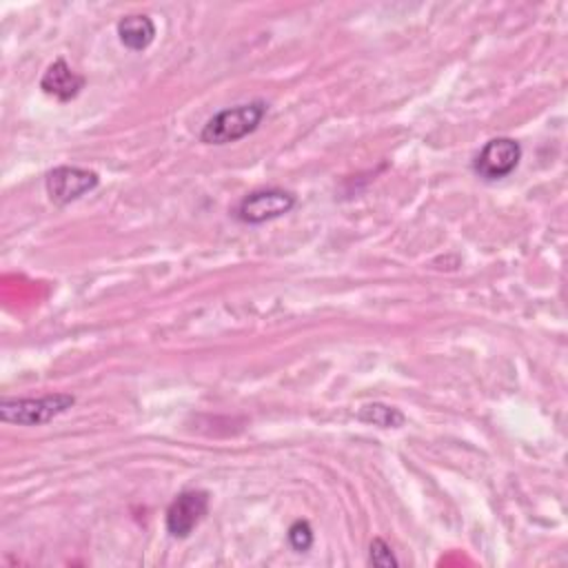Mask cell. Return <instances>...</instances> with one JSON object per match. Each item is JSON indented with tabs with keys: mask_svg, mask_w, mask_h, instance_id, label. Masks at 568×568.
Listing matches in <instances>:
<instances>
[{
	"mask_svg": "<svg viewBox=\"0 0 568 568\" xmlns=\"http://www.w3.org/2000/svg\"><path fill=\"white\" fill-rule=\"evenodd\" d=\"M84 87V78L78 75L69 64L67 60L58 58L53 60L47 71L42 73L40 78V89L47 93V95H53L58 98L60 102H69L73 100Z\"/></svg>",
	"mask_w": 568,
	"mask_h": 568,
	"instance_id": "obj_7",
	"label": "cell"
},
{
	"mask_svg": "<svg viewBox=\"0 0 568 568\" xmlns=\"http://www.w3.org/2000/svg\"><path fill=\"white\" fill-rule=\"evenodd\" d=\"M75 404V397L69 393H51L42 397H2L0 399V419L18 426H42L67 413Z\"/></svg>",
	"mask_w": 568,
	"mask_h": 568,
	"instance_id": "obj_2",
	"label": "cell"
},
{
	"mask_svg": "<svg viewBox=\"0 0 568 568\" xmlns=\"http://www.w3.org/2000/svg\"><path fill=\"white\" fill-rule=\"evenodd\" d=\"M266 109L268 104L264 100H253L246 104L222 109L204 124V129L200 131V142L215 146L237 142L260 126V122L266 115Z\"/></svg>",
	"mask_w": 568,
	"mask_h": 568,
	"instance_id": "obj_1",
	"label": "cell"
},
{
	"mask_svg": "<svg viewBox=\"0 0 568 568\" xmlns=\"http://www.w3.org/2000/svg\"><path fill=\"white\" fill-rule=\"evenodd\" d=\"M357 419L364 422V424H373V426H379V428H399L406 417L399 408L395 406H388V404H382V402H373V404H364L359 410H357Z\"/></svg>",
	"mask_w": 568,
	"mask_h": 568,
	"instance_id": "obj_9",
	"label": "cell"
},
{
	"mask_svg": "<svg viewBox=\"0 0 568 568\" xmlns=\"http://www.w3.org/2000/svg\"><path fill=\"white\" fill-rule=\"evenodd\" d=\"M100 178L91 169L82 166H55L44 178V189L51 202L69 204L98 186Z\"/></svg>",
	"mask_w": 568,
	"mask_h": 568,
	"instance_id": "obj_5",
	"label": "cell"
},
{
	"mask_svg": "<svg viewBox=\"0 0 568 568\" xmlns=\"http://www.w3.org/2000/svg\"><path fill=\"white\" fill-rule=\"evenodd\" d=\"M120 42L131 51L146 49L155 38V24L146 13H131L118 22Z\"/></svg>",
	"mask_w": 568,
	"mask_h": 568,
	"instance_id": "obj_8",
	"label": "cell"
},
{
	"mask_svg": "<svg viewBox=\"0 0 568 568\" xmlns=\"http://www.w3.org/2000/svg\"><path fill=\"white\" fill-rule=\"evenodd\" d=\"M295 206V195L284 189H257L244 195L235 209V217L244 224H262L286 215Z\"/></svg>",
	"mask_w": 568,
	"mask_h": 568,
	"instance_id": "obj_4",
	"label": "cell"
},
{
	"mask_svg": "<svg viewBox=\"0 0 568 568\" xmlns=\"http://www.w3.org/2000/svg\"><path fill=\"white\" fill-rule=\"evenodd\" d=\"M209 513L206 490H184L166 508V530L175 539H186Z\"/></svg>",
	"mask_w": 568,
	"mask_h": 568,
	"instance_id": "obj_6",
	"label": "cell"
},
{
	"mask_svg": "<svg viewBox=\"0 0 568 568\" xmlns=\"http://www.w3.org/2000/svg\"><path fill=\"white\" fill-rule=\"evenodd\" d=\"M288 544L297 552H306L313 546V528L306 519H295L288 526Z\"/></svg>",
	"mask_w": 568,
	"mask_h": 568,
	"instance_id": "obj_10",
	"label": "cell"
},
{
	"mask_svg": "<svg viewBox=\"0 0 568 568\" xmlns=\"http://www.w3.org/2000/svg\"><path fill=\"white\" fill-rule=\"evenodd\" d=\"M368 561L373 566H379V568H390V566H397V557L393 555L390 546L382 539V537H375L368 546Z\"/></svg>",
	"mask_w": 568,
	"mask_h": 568,
	"instance_id": "obj_11",
	"label": "cell"
},
{
	"mask_svg": "<svg viewBox=\"0 0 568 568\" xmlns=\"http://www.w3.org/2000/svg\"><path fill=\"white\" fill-rule=\"evenodd\" d=\"M521 160V144L513 138L488 140L473 160V171L486 180L495 182L510 175Z\"/></svg>",
	"mask_w": 568,
	"mask_h": 568,
	"instance_id": "obj_3",
	"label": "cell"
}]
</instances>
